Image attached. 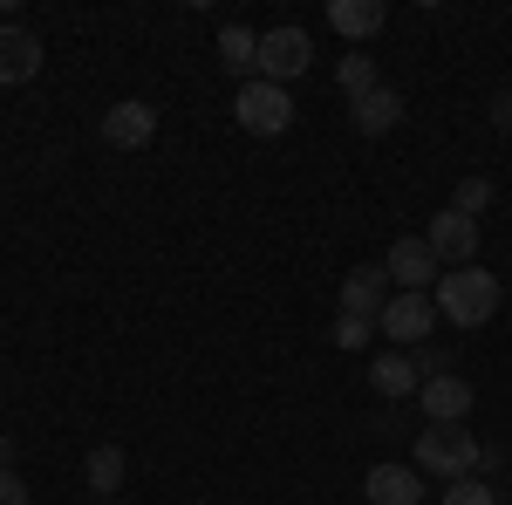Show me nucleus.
<instances>
[{"label":"nucleus","mask_w":512,"mask_h":505,"mask_svg":"<svg viewBox=\"0 0 512 505\" xmlns=\"http://www.w3.org/2000/svg\"><path fill=\"white\" fill-rule=\"evenodd\" d=\"M417 403H424V417H431V424H465V417H472V403H478V389L451 369V376H431V383L417 389Z\"/></svg>","instance_id":"1a4fd4ad"},{"label":"nucleus","mask_w":512,"mask_h":505,"mask_svg":"<svg viewBox=\"0 0 512 505\" xmlns=\"http://www.w3.org/2000/svg\"><path fill=\"white\" fill-rule=\"evenodd\" d=\"M233 117L246 137H280L287 123H294V96L280 89V82H239V96H233Z\"/></svg>","instance_id":"7ed1b4c3"},{"label":"nucleus","mask_w":512,"mask_h":505,"mask_svg":"<svg viewBox=\"0 0 512 505\" xmlns=\"http://www.w3.org/2000/svg\"><path fill=\"white\" fill-rule=\"evenodd\" d=\"M335 82H342V96H349V103H362L369 89H383V82H376V62H369V55H342Z\"/></svg>","instance_id":"a211bd4d"},{"label":"nucleus","mask_w":512,"mask_h":505,"mask_svg":"<svg viewBox=\"0 0 512 505\" xmlns=\"http://www.w3.org/2000/svg\"><path fill=\"white\" fill-rule=\"evenodd\" d=\"M492 130H506V137H512V89L492 96Z\"/></svg>","instance_id":"b1692460"},{"label":"nucleus","mask_w":512,"mask_h":505,"mask_svg":"<svg viewBox=\"0 0 512 505\" xmlns=\"http://www.w3.org/2000/svg\"><path fill=\"white\" fill-rule=\"evenodd\" d=\"M96 505H117V499H96Z\"/></svg>","instance_id":"a878e982"},{"label":"nucleus","mask_w":512,"mask_h":505,"mask_svg":"<svg viewBox=\"0 0 512 505\" xmlns=\"http://www.w3.org/2000/svg\"><path fill=\"white\" fill-rule=\"evenodd\" d=\"M410 362H417V376H424V383H431V376H451V355H444V349H431V342H424V349L410 355Z\"/></svg>","instance_id":"4be33fe9"},{"label":"nucleus","mask_w":512,"mask_h":505,"mask_svg":"<svg viewBox=\"0 0 512 505\" xmlns=\"http://www.w3.org/2000/svg\"><path fill=\"white\" fill-rule=\"evenodd\" d=\"M369 389H376L383 403H403V396L424 389V376H417V362H410L403 349H383L376 362H369Z\"/></svg>","instance_id":"f8f14e48"},{"label":"nucleus","mask_w":512,"mask_h":505,"mask_svg":"<svg viewBox=\"0 0 512 505\" xmlns=\"http://www.w3.org/2000/svg\"><path fill=\"white\" fill-rule=\"evenodd\" d=\"M0 471H14V437H0Z\"/></svg>","instance_id":"393cba45"},{"label":"nucleus","mask_w":512,"mask_h":505,"mask_svg":"<svg viewBox=\"0 0 512 505\" xmlns=\"http://www.w3.org/2000/svg\"><path fill=\"white\" fill-rule=\"evenodd\" d=\"M431 301H437V321H451V328H485L492 314L506 308V287H499V273H485V267H451V273H437Z\"/></svg>","instance_id":"f257e3e1"},{"label":"nucleus","mask_w":512,"mask_h":505,"mask_svg":"<svg viewBox=\"0 0 512 505\" xmlns=\"http://www.w3.org/2000/svg\"><path fill=\"white\" fill-rule=\"evenodd\" d=\"M451 205H458V212H465V219H478V212H485V205H492V178H465V185H458V198H451Z\"/></svg>","instance_id":"412c9836"},{"label":"nucleus","mask_w":512,"mask_h":505,"mask_svg":"<svg viewBox=\"0 0 512 505\" xmlns=\"http://www.w3.org/2000/svg\"><path fill=\"white\" fill-rule=\"evenodd\" d=\"M82 478H89V492H96V499H110V492H123V478H130V458H123L117 444H96V451H89V465H82Z\"/></svg>","instance_id":"dca6fc26"},{"label":"nucleus","mask_w":512,"mask_h":505,"mask_svg":"<svg viewBox=\"0 0 512 505\" xmlns=\"http://www.w3.org/2000/svg\"><path fill=\"white\" fill-rule=\"evenodd\" d=\"M349 123L362 130V137H383V130H396V123H403V89H369L362 103H349Z\"/></svg>","instance_id":"2eb2a0df"},{"label":"nucleus","mask_w":512,"mask_h":505,"mask_svg":"<svg viewBox=\"0 0 512 505\" xmlns=\"http://www.w3.org/2000/svg\"><path fill=\"white\" fill-rule=\"evenodd\" d=\"M151 137H158V110H151L144 96H123V103L103 110V144H110V151H144Z\"/></svg>","instance_id":"6e6552de"},{"label":"nucleus","mask_w":512,"mask_h":505,"mask_svg":"<svg viewBox=\"0 0 512 505\" xmlns=\"http://www.w3.org/2000/svg\"><path fill=\"white\" fill-rule=\"evenodd\" d=\"M308 62H315V41H308V28H267V35H260V69H253V76L287 89V82L301 76Z\"/></svg>","instance_id":"39448f33"},{"label":"nucleus","mask_w":512,"mask_h":505,"mask_svg":"<svg viewBox=\"0 0 512 505\" xmlns=\"http://www.w3.org/2000/svg\"><path fill=\"white\" fill-rule=\"evenodd\" d=\"M424 246L437 253V267H478V219H465L458 205H444L431 226H424Z\"/></svg>","instance_id":"423d86ee"},{"label":"nucleus","mask_w":512,"mask_h":505,"mask_svg":"<svg viewBox=\"0 0 512 505\" xmlns=\"http://www.w3.org/2000/svg\"><path fill=\"white\" fill-rule=\"evenodd\" d=\"M362 492H369V505H417L424 499V471L417 465H376L362 478Z\"/></svg>","instance_id":"ddd939ff"},{"label":"nucleus","mask_w":512,"mask_h":505,"mask_svg":"<svg viewBox=\"0 0 512 505\" xmlns=\"http://www.w3.org/2000/svg\"><path fill=\"white\" fill-rule=\"evenodd\" d=\"M219 62H226L233 76H253V69H260V35L239 28V21H226V28H219Z\"/></svg>","instance_id":"f3484780"},{"label":"nucleus","mask_w":512,"mask_h":505,"mask_svg":"<svg viewBox=\"0 0 512 505\" xmlns=\"http://www.w3.org/2000/svg\"><path fill=\"white\" fill-rule=\"evenodd\" d=\"M478 458H485V444L465 424H424L417 430V471L424 478H444V485L478 478Z\"/></svg>","instance_id":"f03ea898"},{"label":"nucleus","mask_w":512,"mask_h":505,"mask_svg":"<svg viewBox=\"0 0 512 505\" xmlns=\"http://www.w3.org/2000/svg\"><path fill=\"white\" fill-rule=\"evenodd\" d=\"M383 21H390V7H383V0H328V28H335L342 41L383 35Z\"/></svg>","instance_id":"4468645a"},{"label":"nucleus","mask_w":512,"mask_h":505,"mask_svg":"<svg viewBox=\"0 0 512 505\" xmlns=\"http://www.w3.org/2000/svg\"><path fill=\"white\" fill-rule=\"evenodd\" d=\"M0 505H28V485H21V471H0Z\"/></svg>","instance_id":"5701e85b"},{"label":"nucleus","mask_w":512,"mask_h":505,"mask_svg":"<svg viewBox=\"0 0 512 505\" xmlns=\"http://www.w3.org/2000/svg\"><path fill=\"white\" fill-rule=\"evenodd\" d=\"M328 335H335V349H369V335H376V321H362V314H335V328H328Z\"/></svg>","instance_id":"6ab92c4d"},{"label":"nucleus","mask_w":512,"mask_h":505,"mask_svg":"<svg viewBox=\"0 0 512 505\" xmlns=\"http://www.w3.org/2000/svg\"><path fill=\"white\" fill-rule=\"evenodd\" d=\"M444 505H499V492L485 478H458V485H444Z\"/></svg>","instance_id":"aec40b11"},{"label":"nucleus","mask_w":512,"mask_h":505,"mask_svg":"<svg viewBox=\"0 0 512 505\" xmlns=\"http://www.w3.org/2000/svg\"><path fill=\"white\" fill-rule=\"evenodd\" d=\"M383 273H390V287L396 294H424V287H437V253L424 246V233H403L390 246V260H383Z\"/></svg>","instance_id":"0eeeda50"},{"label":"nucleus","mask_w":512,"mask_h":505,"mask_svg":"<svg viewBox=\"0 0 512 505\" xmlns=\"http://www.w3.org/2000/svg\"><path fill=\"white\" fill-rule=\"evenodd\" d=\"M390 273L383 267H349V280H342V314H362V321H376V314L390 308Z\"/></svg>","instance_id":"9b49d317"},{"label":"nucleus","mask_w":512,"mask_h":505,"mask_svg":"<svg viewBox=\"0 0 512 505\" xmlns=\"http://www.w3.org/2000/svg\"><path fill=\"white\" fill-rule=\"evenodd\" d=\"M431 328H437V301H431V294H390V308L376 314V335H390L403 355L424 349Z\"/></svg>","instance_id":"20e7f679"},{"label":"nucleus","mask_w":512,"mask_h":505,"mask_svg":"<svg viewBox=\"0 0 512 505\" xmlns=\"http://www.w3.org/2000/svg\"><path fill=\"white\" fill-rule=\"evenodd\" d=\"M28 76H41V35L0 14V89L7 82H28Z\"/></svg>","instance_id":"9d476101"}]
</instances>
